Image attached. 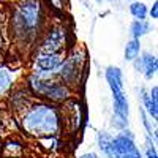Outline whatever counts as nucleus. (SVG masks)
<instances>
[{
	"label": "nucleus",
	"mask_w": 158,
	"mask_h": 158,
	"mask_svg": "<svg viewBox=\"0 0 158 158\" xmlns=\"http://www.w3.org/2000/svg\"><path fill=\"white\" fill-rule=\"evenodd\" d=\"M130 13L133 15L136 19H146L147 18V15H149V11H147V6L144 5V3H141V2H133L130 5Z\"/></svg>",
	"instance_id": "obj_17"
},
{
	"label": "nucleus",
	"mask_w": 158,
	"mask_h": 158,
	"mask_svg": "<svg viewBox=\"0 0 158 158\" xmlns=\"http://www.w3.org/2000/svg\"><path fill=\"white\" fill-rule=\"evenodd\" d=\"M60 104H62V108H59V111H60V117H62L63 130H67L71 135L77 133L84 123V108H82L81 101L71 97Z\"/></svg>",
	"instance_id": "obj_8"
},
{
	"label": "nucleus",
	"mask_w": 158,
	"mask_h": 158,
	"mask_svg": "<svg viewBox=\"0 0 158 158\" xmlns=\"http://www.w3.org/2000/svg\"><path fill=\"white\" fill-rule=\"evenodd\" d=\"M0 60H2V52H0Z\"/></svg>",
	"instance_id": "obj_24"
},
{
	"label": "nucleus",
	"mask_w": 158,
	"mask_h": 158,
	"mask_svg": "<svg viewBox=\"0 0 158 158\" xmlns=\"http://www.w3.org/2000/svg\"><path fill=\"white\" fill-rule=\"evenodd\" d=\"M97 2H106V0H97ZM108 2H111V0H108Z\"/></svg>",
	"instance_id": "obj_22"
},
{
	"label": "nucleus",
	"mask_w": 158,
	"mask_h": 158,
	"mask_svg": "<svg viewBox=\"0 0 158 158\" xmlns=\"http://www.w3.org/2000/svg\"><path fill=\"white\" fill-rule=\"evenodd\" d=\"M81 158H100V156H98L95 152H87V153H84Z\"/></svg>",
	"instance_id": "obj_21"
},
{
	"label": "nucleus",
	"mask_w": 158,
	"mask_h": 158,
	"mask_svg": "<svg viewBox=\"0 0 158 158\" xmlns=\"http://www.w3.org/2000/svg\"><path fill=\"white\" fill-rule=\"evenodd\" d=\"M108 158H142L141 150L135 142V135L130 130L123 128L112 138Z\"/></svg>",
	"instance_id": "obj_7"
},
{
	"label": "nucleus",
	"mask_w": 158,
	"mask_h": 158,
	"mask_svg": "<svg viewBox=\"0 0 158 158\" xmlns=\"http://www.w3.org/2000/svg\"><path fill=\"white\" fill-rule=\"evenodd\" d=\"M139 52H141L139 40L131 38L130 41L127 43V46H125V60L127 62H133L136 57H139Z\"/></svg>",
	"instance_id": "obj_15"
},
{
	"label": "nucleus",
	"mask_w": 158,
	"mask_h": 158,
	"mask_svg": "<svg viewBox=\"0 0 158 158\" xmlns=\"http://www.w3.org/2000/svg\"><path fill=\"white\" fill-rule=\"evenodd\" d=\"M0 149H2V138H0Z\"/></svg>",
	"instance_id": "obj_23"
},
{
	"label": "nucleus",
	"mask_w": 158,
	"mask_h": 158,
	"mask_svg": "<svg viewBox=\"0 0 158 158\" xmlns=\"http://www.w3.org/2000/svg\"><path fill=\"white\" fill-rule=\"evenodd\" d=\"M13 87H15V74L11 68L0 63V100L5 98Z\"/></svg>",
	"instance_id": "obj_13"
},
{
	"label": "nucleus",
	"mask_w": 158,
	"mask_h": 158,
	"mask_svg": "<svg viewBox=\"0 0 158 158\" xmlns=\"http://www.w3.org/2000/svg\"><path fill=\"white\" fill-rule=\"evenodd\" d=\"M135 68L144 74V77L146 79H152L155 77L156 71H158V60L153 54H150V52H142L141 57H136L135 60Z\"/></svg>",
	"instance_id": "obj_10"
},
{
	"label": "nucleus",
	"mask_w": 158,
	"mask_h": 158,
	"mask_svg": "<svg viewBox=\"0 0 158 158\" xmlns=\"http://www.w3.org/2000/svg\"><path fill=\"white\" fill-rule=\"evenodd\" d=\"M146 158H158V153H156V149H155V142H152V141H150V138H147Z\"/></svg>",
	"instance_id": "obj_19"
},
{
	"label": "nucleus",
	"mask_w": 158,
	"mask_h": 158,
	"mask_svg": "<svg viewBox=\"0 0 158 158\" xmlns=\"http://www.w3.org/2000/svg\"><path fill=\"white\" fill-rule=\"evenodd\" d=\"M149 32H150V25L144 21V19H142V21H141V19H136L133 24H131V27H130L131 36L136 38V40L142 38L144 35H147Z\"/></svg>",
	"instance_id": "obj_14"
},
{
	"label": "nucleus",
	"mask_w": 158,
	"mask_h": 158,
	"mask_svg": "<svg viewBox=\"0 0 158 158\" xmlns=\"http://www.w3.org/2000/svg\"><path fill=\"white\" fill-rule=\"evenodd\" d=\"M44 22L46 15L41 0H19L10 16L8 32L15 44L25 52L35 48L44 30Z\"/></svg>",
	"instance_id": "obj_1"
},
{
	"label": "nucleus",
	"mask_w": 158,
	"mask_h": 158,
	"mask_svg": "<svg viewBox=\"0 0 158 158\" xmlns=\"http://www.w3.org/2000/svg\"><path fill=\"white\" fill-rule=\"evenodd\" d=\"M27 89L35 97L44 98L54 104H60L73 97V90L59 79H40L33 74L27 76Z\"/></svg>",
	"instance_id": "obj_4"
},
{
	"label": "nucleus",
	"mask_w": 158,
	"mask_h": 158,
	"mask_svg": "<svg viewBox=\"0 0 158 158\" xmlns=\"http://www.w3.org/2000/svg\"><path fill=\"white\" fill-rule=\"evenodd\" d=\"M6 97H8V104H10L11 111L15 114H19V115L35 101L33 100L35 95L27 87H22V89H15V87H13L11 92Z\"/></svg>",
	"instance_id": "obj_9"
},
{
	"label": "nucleus",
	"mask_w": 158,
	"mask_h": 158,
	"mask_svg": "<svg viewBox=\"0 0 158 158\" xmlns=\"http://www.w3.org/2000/svg\"><path fill=\"white\" fill-rule=\"evenodd\" d=\"M106 81L112 92V103H114V114H112V125L117 130H123L128 127V100L123 90V74L122 70L117 67L106 68Z\"/></svg>",
	"instance_id": "obj_3"
},
{
	"label": "nucleus",
	"mask_w": 158,
	"mask_h": 158,
	"mask_svg": "<svg viewBox=\"0 0 158 158\" xmlns=\"http://www.w3.org/2000/svg\"><path fill=\"white\" fill-rule=\"evenodd\" d=\"M49 8H52L54 11H59V13H63L67 10V0H46Z\"/></svg>",
	"instance_id": "obj_18"
},
{
	"label": "nucleus",
	"mask_w": 158,
	"mask_h": 158,
	"mask_svg": "<svg viewBox=\"0 0 158 158\" xmlns=\"http://www.w3.org/2000/svg\"><path fill=\"white\" fill-rule=\"evenodd\" d=\"M141 101H142V108L144 111H147V114L156 120L158 118V87L155 85L152 90H146V89H141Z\"/></svg>",
	"instance_id": "obj_11"
},
{
	"label": "nucleus",
	"mask_w": 158,
	"mask_h": 158,
	"mask_svg": "<svg viewBox=\"0 0 158 158\" xmlns=\"http://www.w3.org/2000/svg\"><path fill=\"white\" fill-rule=\"evenodd\" d=\"M150 16H152L153 19L158 18V3H156V2L153 3V6H152V10H150Z\"/></svg>",
	"instance_id": "obj_20"
},
{
	"label": "nucleus",
	"mask_w": 158,
	"mask_h": 158,
	"mask_svg": "<svg viewBox=\"0 0 158 158\" xmlns=\"http://www.w3.org/2000/svg\"><path fill=\"white\" fill-rule=\"evenodd\" d=\"M19 125L25 135L36 139L59 136L63 131L60 111L54 103L33 101L21 114Z\"/></svg>",
	"instance_id": "obj_2"
},
{
	"label": "nucleus",
	"mask_w": 158,
	"mask_h": 158,
	"mask_svg": "<svg viewBox=\"0 0 158 158\" xmlns=\"http://www.w3.org/2000/svg\"><path fill=\"white\" fill-rule=\"evenodd\" d=\"M0 153L3 158H21L24 155V144L15 138H8L5 142H2Z\"/></svg>",
	"instance_id": "obj_12"
},
{
	"label": "nucleus",
	"mask_w": 158,
	"mask_h": 158,
	"mask_svg": "<svg viewBox=\"0 0 158 158\" xmlns=\"http://www.w3.org/2000/svg\"><path fill=\"white\" fill-rule=\"evenodd\" d=\"M85 65H87L85 51L74 48L70 54H67V57H63L60 67L57 68L56 77L73 90L82 82L85 74Z\"/></svg>",
	"instance_id": "obj_5"
},
{
	"label": "nucleus",
	"mask_w": 158,
	"mask_h": 158,
	"mask_svg": "<svg viewBox=\"0 0 158 158\" xmlns=\"http://www.w3.org/2000/svg\"><path fill=\"white\" fill-rule=\"evenodd\" d=\"M128 2H133V0H128Z\"/></svg>",
	"instance_id": "obj_25"
},
{
	"label": "nucleus",
	"mask_w": 158,
	"mask_h": 158,
	"mask_svg": "<svg viewBox=\"0 0 158 158\" xmlns=\"http://www.w3.org/2000/svg\"><path fill=\"white\" fill-rule=\"evenodd\" d=\"M68 44V30L62 24L49 25L43 30L35 44L36 54H60L65 52Z\"/></svg>",
	"instance_id": "obj_6"
},
{
	"label": "nucleus",
	"mask_w": 158,
	"mask_h": 158,
	"mask_svg": "<svg viewBox=\"0 0 158 158\" xmlns=\"http://www.w3.org/2000/svg\"><path fill=\"white\" fill-rule=\"evenodd\" d=\"M111 141H112V136L108 133V131H98L97 133V146L100 147L101 153L106 155V156L111 150Z\"/></svg>",
	"instance_id": "obj_16"
}]
</instances>
